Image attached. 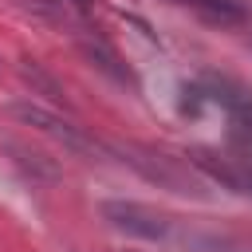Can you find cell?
<instances>
[{
	"instance_id": "cell-1",
	"label": "cell",
	"mask_w": 252,
	"mask_h": 252,
	"mask_svg": "<svg viewBox=\"0 0 252 252\" xmlns=\"http://www.w3.org/2000/svg\"><path fill=\"white\" fill-rule=\"evenodd\" d=\"M16 122H24V126H32V130H39V134H47V138H55L63 150H71V154H83V158H94L98 150H102V142H94L91 134H83L75 122H67V118H59L55 110H47V106H39V102H8L4 106Z\"/></svg>"
},
{
	"instance_id": "cell-2",
	"label": "cell",
	"mask_w": 252,
	"mask_h": 252,
	"mask_svg": "<svg viewBox=\"0 0 252 252\" xmlns=\"http://www.w3.org/2000/svg\"><path fill=\"white\" fill-rule=\"evenodd\" d=\"M102 220H110L118 232L138 236V240H165L173 228L165 213L138 205V201H102Z\"/></svg>"
},
{
	"instance_id": "cell-3",
	"label": "cell",
	"mask_w": 252,
	"mask_h": 252,
	"mask_svg": "<svg viewBox=\"0 0 252 252\" xmlns=\"http://www.w3.org/2000/svg\"><path fill=\"white\" fill-rule=\"evenodd\" d=\"M185 158H189L209 181H217L220 189H232V193H240V197H252V165L232 161V158H220V154H213V150H205V146H193Z\"/></svg>"
},
{
	"instance_id": "cell-4",
	"label": "cell",
	"mask_w": 252,
	"mask_h": 252,
	"mask_svg": "<svg viewBox=\"0 0 252 252\" xmlns=\"http://www.w3.org/2000/svg\"><path fill=\"white\" fill-rule=\"evenodd\" d=\"M114 154H118L122 161H130L142 177H150V181H158V185H165V189H173V193H189L185 181H181V173H177L161 154H154V150H146V146H114Z\"/></svg>"
},
{
	"instance_id": "cell-5",
	"label": "cell",
	"mask_w": 252,
	"mask_h": 252,
	"mask_svg": "<svg viewBox=\"0 0 252 252\" xmlns=\"http://www.w3.org/2000/svg\"><path fill=\"white\" fill-rule=\"evenodd\" d=\"M79 51L91 59V67H98V71L110 75L114 83H122V87H138V75L122 63V55H118L102 35H79Z\"/></svg>"
},
{
	"instance_id": "cell-6",
	"label": "cell",
	"mask_w": 252,
	"mask_h": 252,
	"mask_svg": "<svg viewBox=\"0 0 252 252\" xmlns=\"http://www.w3.org/2000/svg\"><path fill=\"white\" fill-rule=\"evenodd\" d=\"M205 98H213V102H220L228 114H236V110H244V106H252V98L244 94V87H236L232 79H224V75H205Z\"/></svg>"
},
{
	"instance_id": "cell-7",
	"label": "cell",
	"mask_w": 252,
	"mask_h": 252,
	"mask_svg": "<svg viewBox=\"0 0 252 252\" xmlns=\"http://www.w3.org/2000/svg\"><path fill=\"white\" fill-rule=\"evenodd\" d=\"M20 79L32 87V94H43L47 102H55V106H67V98H63V87L55 83V75H47L35 59H20Z\"/></svg>"
},
{
	"instance_id": "cell-8",
	"label": "cell",
	"mask_w": 252,
	"mask_h": 252,
	"mask_svg": "<svg viewBox=\"0 0 252 252\" xmlns=\"http://www.w3.org/2000/svg\"><path fill=\"white\" fill-rule=\"evenodd\" d=\"M32 16H39V20H47V24H59V28H67V24H75L79 16H75V8H71V0H20Z\"/></svg>"
},
{
	"instance_id": "cell-9",
	"label": "cell",
	"mask_w": 252,
	"mask_h": 252,
	"mask_svg": "<svg viewBox=\"0 0 252 252\" xmlns=\"http://www.w3.org/2000/svg\"><path fill=\"white\" fill-rule=\"evenodd\" d=\"M12 154H16V161H20L32 177H39V181H59V165H55V161H47L43 154L24 150V146H12Z\"/></svg>"
},
{
	"instance_id": "cell-10",
	"label": "cell",
	"mask_w": 252,
	"mask_h": 252,
	"mask_svg": "<svg viewBox=\"0 0 252 252\" xmlns=\"http://www.w3.org/2000/svg\"><path fill=\"white\" fill-rule=\"evenodd\" d=\"M228 138H232V146L240 150V158H248L252 161V106H244V110H236V114H228Z\"/></svg>"
},
{
	"instance_id": "cell-11",
	"label": "cell",
	"mask_w": 252,
	"mask_h": 252,
	"mask_svg": "<svg viewBox=\"0 0 252 252\" xmlns=\"http://www.w3.org/2000/svg\"><path fill=\"white\" fill-rule=\"evenodd\" d=\"M185 252H252V244L232 240V236H189Z\"/></svg>"
},
{
	"instance_id": "cell-12",
	"label": "cell",
	"mask_w": 252,
	"mask_h": 252,
	"mask_svg": "<svg viewBox=\"0 0 252 252\" xmlns=\"http://www.w3.org/2000/svg\"><path fill=\"white\" fill-rule=\"evenodd\" d=\"M181 4H197V8H201V4H205V0H181Z\"/></svg>"
}]
</instances>
